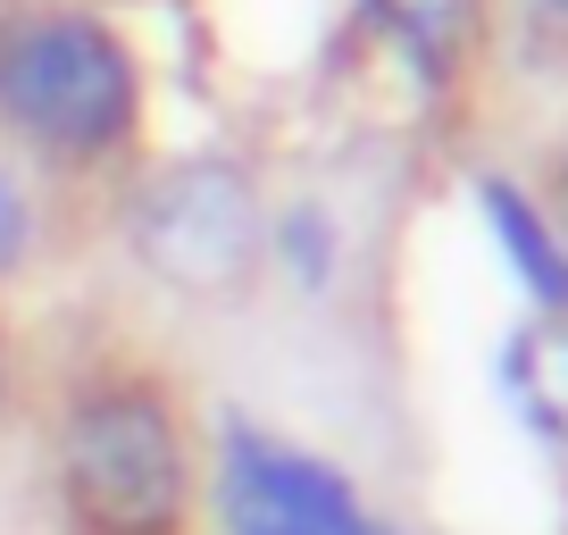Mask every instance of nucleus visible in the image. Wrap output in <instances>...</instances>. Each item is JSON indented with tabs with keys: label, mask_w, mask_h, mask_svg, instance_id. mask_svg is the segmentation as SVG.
<instances>
[{
	"label": "nucleus",
	"mask_w": 568,
	"mask_h": 535,
	"mask_svg": "<svg viewBox=\"0 0 568 535\" xmlns=\"http://www.w3.org/2000/svg\"><path fill=\"white\" fill-rule=\"evenodd\" d=\"M184 435L151 385H101L59 427V494L84 535H176Z\"/></svg>",
	"instance_id": "1"
},
{
	"label": "nucleus",
	"mask_w": 568,
	"mask_h": 535,
	"mask_svg": "<svg viewBox=\"0 0 568 535\" xmlns=\"http://www.w3.org/2000/svg\"><path fill=\"white\" fill-rule=\"evenodd\" d=\"M0 118L51 151L92 160L134 125V59L92 18H34L0 42Z\"/></svg>",
	"instance_id": "2"
},
{
	"label": "nucleus",
	"mask_w": 568,
	"mask_h": 535,
	"mask_svg": "<svg viewBox=\"0 0 568 535\" xmlns=\"http://www.w3.org/2000/svg\"><path fill=\"white\" fill-rule=\"evenodd\" d=\"M134 260L176 293H234L260 268V193L226 160H184L134 201Z\"/></svg>",
	"instance_id": "3"
},
{
	"label": "nucleus",
	"mask_w": 568,
	"mask_h": 535,
	"mask_svg": "<svg viewBox=\"0 0 568 535\" xmlns=\"http://www.w3.org/2000/svg\"><path fill=\"white\" fill-rule=\"evenodd\" d=\"M217 511L226 535H393L385 518L359 511V494L310 452L234 435L226 468H217Z\"/></svg>",
	"instance_id": "4"
},
{
	"label": "nucleus",
	"mask_w": 568,
	"mask_h": 535,
	"mask_svg": "<svg viewBox=\"0 0 568 535\" xmlns=\"http://www.w3.org/2000/svg\"><path fill=\"white\" fill-rule=\"evenodd\" d=\"M485 218H494V234L510 243V260H518V276H527L535 293H544L551 310H568V260H560V243H551L544 226H535V210L510 193V184H485Z\"/></svg>",
	"instance_id": "5"
},
{
	"label": "nucleus",
	"mask_w": 568,
	"mask_h": 535,
	"mask_svg": "<svg viewBox=\"0 0 568 535\" xmlns=\"http://www.w3.org/2000/svg\"><path fill=\"white\" fill-rule=\"evenodd\" d=\"M518 385H527L535 418H544L551 435H568V326L560 319H544L518 343Z\"/></svg>",
	"instance_id": "6"
},
{
	"label": "nucleus",
	"mask_w": 568,
	"mask_h": 535,
	"mask_svg": "<svg viewBox=\"0 0 568 535\" xmlns=\"http://www.w3.org/2000/svg\"><path fill=\"white\" fill-rule=\"evenodd\" d=\"M26 234H34V218H26V193H18V176L0 168V276L26 260Z\"/></svg>",
	"instance_id": "7"
},
{
	"label": "nucleus",
	"mask_w": 568,
	"mask_h": 535,
	"mask_svg": "<svg viewBox=\"0 0 568 535\" xmlns=\"http://www.w3.org/2000/svg\"><path fill=\"white\" fill-rule=\"evenodd\" d=\"M551 210H560V226H568V160H560V176H551Z\"/></svg>",
	"instance_id": "8"
},
{
	"label": "nucleus",
	"mask_w": 568,
	"mask_h": 535,
	"mask_svg": "<svg viewBox=\"0 0 568 535\" xmlns=\"http://www.w3.org/2000/svg\"><path fill=\"white\" fill-rule=\"evenodd\" d=\"M544 9H560V18H568V0H544Z\"/></svg>",
	"instance_id": "9"
}]
</instances>
